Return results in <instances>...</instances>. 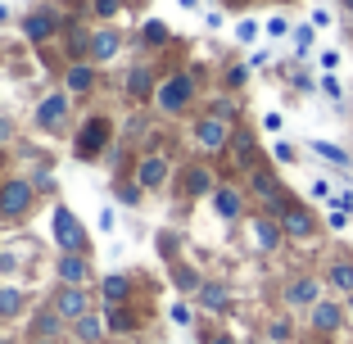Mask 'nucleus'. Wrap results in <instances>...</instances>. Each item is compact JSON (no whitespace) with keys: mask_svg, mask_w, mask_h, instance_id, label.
<instances>
[{"mask_svg":"<svg viewBox=\"0 0 353 344\" xmlns=\"http://www.w3.org/2000/svg\"><path fill=\"white\" fill-rule=\"evenodd\" d=\"M109 331H132V317L114 308V313H109Z\"/></svg>","mask_w":353,"mask_h":344,"instance_id":"nucleus-31","label":"nucleus"},{"mask_svg":"<svg viewBox=\"0 0 353 344\" xmlns=\"http://www.w3.org/2000/svg\"><path fill=\"white\" fill-rule=\"evenodd\" d=\"M181 5H186V10H195V5H199V0H181Z\"/></svg>","mask_w":353,"mask_h":344,"instance_id":"nucleus-41","label":"nucleus"},{"mask_svg":"<svg viewBox=\"0 0 353 344\" xmlns=\"http://www.w3.org/2000/svg\"><path fill=\"white\" fill-rule=\"evenodd\" d=\"M95 14H100V19H114V14H118V0H95Z\"/></svg>","mask_w":353,"mask_h":344,"instance_id":"nucleus-34","label":"nucleus"},{"mask_svg":"<svg viewBox=\"0 0 353 344\" xmlns=\"http://www.w3.org/2000/svg\"><path fill=\"white\" fill-rule=\"evenodd\" d=\"M190 95H195V77L176 73V77H168V82L154 91V105L163 109V114H181V109L190 105Z\"/></svg>","mask_w":353,"mask_h":344,"instance_id":"nucleus-1","label":"nucleus"},{"mask_svg":"<svg viewBox=\"0 0 353 344\" xmlns=\"http://www.w3.org/2000/svg\"><path fill=\"white\" fill-rule=\"evenodd\" d=\"M77 335H82V340L91 344V340H100V326H95L91 317H82V322H77Z\"/></svg>","mask_w":353,"mask_h":344,"instance_id":"nucleus-29","label":"nucleus"},{"mask_svg":"<svg viewBox=\"0 0 353 344\" xmlns=\"http://www.w3.org/2000/svg\"><path fill=\"white\" fill-rule=\"evenodd\" d=\"M86 272H91V267H86V259H77V254H68V259L59 263V276H63V281H68V285L86 281Z\"/></svg>","mask_w":353,"mask_h":344,"instance_id":"nucleus-16","label":"nucleus"},{"mask_svg":"<svg viewBox=\"0 0 353 344\" xmlns=\"http://www.w3.org/2000/svg\"><path fill=\"white\" fill-rule=\"evenodd\" d=\"M294 45H299V54L308 50V45H312V28H299V32H294Z\"/></svg>","mask_w":353,"mask_h":344,"instance_id":"nucleus-35","label":"nucleus"},{"mask_svg":"<svg viewBox=\"0 0 353 344\" xmlns=\"http://www.w3.org/2000/svg\"><path fill=\"white\" fill-rule=\"evenodd\" d=\"M86 290H77V285H63L59 290V299H54V313L59 317H86Z\"/></svg>","mask_w":353,"mask_h":344,"instance_id":"nucleus-8","label":"nucleus"},{"mask_svg":"<svg viewBox=\"0 0 353 344\" xmlns=\"http://www.w3.org/2000/svg\"><path fill=\"white\" fill-rule=\"evenodd\" d=\"M213 204H218L222 218H240V209H245V195H240L236 186H218V190H213Z\"/></svg>","mask_w":353,"mask_h":344,"instance_id":"nucleus-12","label":"nucleus"},{"mask_svg":"<svg viewBox=\"0 0 353 344\" xmlns=\"http://www.w3.org/2000/svg\"><path fill=\"white\" fill-rule=\"evenodd\" d=\"M136 177H141V186H163L168 177V159H141V168H136Z\"/></svg>","mask_w":353,"mask_h":344,"instance_id":"nucleus-14","label":"nucleus"},{"mask_svg":"<svg viewBox=\"0 0 353 344\" xmlns=\"http://www.w3.org/2000/svg\"><path fill=\"white\" fill-rule=\"evenodd\" d=\"M172 276H176V285H181V290H199V285H204L190 267H172Z\"/></svg>","mask_w":353,"mask_h":344,"instance_id":"nucleus-25","label":"nucleus"},{"mask_svg":"<svg viewBox=\"0 0 353 344\" xmlns=\"http://www.w3.org/2000/svg\"><path fill=\"white\" fill-rule=\"evenodd\" d=\"M91 50H95V59H109V54L118 50V37H114V32H100V37H95V45H91Z\"/></svg>","mask_w":353,"mask_h":344,"instance_id":"nucleus-22","label":"nucleus"},{"mask_svg":"<svg viewBox=\"0 0 353 344\" xmlns=\"http://www.w3.org/2000/svg\"><path fill=\"white\" fill-rule=\"evenodd\" d=\"M208 344H236V340H231V335H213V340H208Z\"/></svg>","mask_w":353,"mask_h":344,"instance_id":"nucleus-39","label":"nucleus"},{"mask_svg":"<svg viewBox=\"0 0 353 344\" xmlns=\"http://www.w3.org/2000/svg\"><path fill=\"white\" fill-rule=\"evenodd\" d=\"M63 109H68V100L63 95H50L41 109H37V118H41V127H59L63 123Z\"/></svg>","mask_w":353,"mask_h":344,"instance_id":"nucleus-15","label":"nucleus"},{"mask_svg":"<svg viewBox=\"0 0 353 344\" xmlns=\"http://www.w3.org/2000/svg\"><path fill=\"white\" fill-rule=\"evenodd\" d=\"M285 32H290V23H285V19H272L268 23V37H285Z\"/></svg>","mask_w":353,"mask_h":344,"instance_id":"nucleus-36","label":"nucleus"},{"mask_svg":"<svg viewBox=\"0 0 353 344\" xmlns=\"http://www.w3.org/2000/svg\"><path fill=\"white\" fill-rule=\"evenodd\" d=\"M104 299H109V303L127 299V276H109V281H104Z\"/></svg>","mask_w":353,"mask_h":344,"instance_id":"nucleus-23","label":"nucleus"},{"mask_svg":"<svg viewBox=\"0 0 353 344\" xmlns=\"http://www.w3.org/2000/svg\"><path fill=\"white\" fill-rule=\"evenodd\" d=\"M19 303H23V294H19V290H0V317L19 313Z\"/></svg>","mask_w":353,"mask_h":344,"instance_id":"nucleus-24","label":"nucleus"},{"mask_svg":"<svg viewBox=\"0 0 353 344\" xmlns=\"http://www.w3.org/2000/svg\"><path fill=\"white\" fill-rule=\"evenodd\" d=\"M254 240H259L263 254H276L281 245H285V231H281L276 218H254Z\"/></svg>","mask_w":353,"mask_h":344,"instance_id":"nucleus-7","label":"nucleus"},{"mask_svg":"<svg viewBox=\"0 0 353 344\" xmlns=\"http://www.w3.org/2000/svg\"><path fill=\"white\" fill-rule=\"evenodd\" d=\"M104 136H109V123H104V118H95V123H86L82 141H77V154H82V159H91L95 150L104 145Z\"/></svg>","mask_w":353,"mask_h":344,"instance_id":"nucleus-11","label":"nucleus"},{"mask_svg":"<svg viewBox=\"0 0 353 344\" xmlns=\"http://www.w3.org/2000/svg\"><path fill=\"white\" fill-rule=\"evenodd\" d=\"M231 145H236V163H254V159H259V141H254L250 132L231 136Z\"/></svg>","mask_w":353,"mask_h":344,"instance_id":"nucleus-17","label":"nucleus"},{"mask_svg":"<svg viewBox=\"0 0 353 344\" xmlns=\"http://www.w3.org/2000/svg\"><path fill=\"white\" fill-rule=\"evenodd\" d=\"M344 308H349V313H353V294H349V303H344Z\"/></svg>","mask_w":353,"mask_h":344,"instance_id":"nucleus-43","label":"nucleus"},{"mask_svg":"<svg viewBox=\"0 0 353 344\" xmlns=\"http://www.w3.org/2000/svg\"><path fill=\"white\" fill-rule=\"evenodd\" d=\"M50 32H54V14H32L28 19V37L32 41H46Z\"/></svg>","mask_w":353,"mask_h":344,"instance_id":"nucleus-18","label":"nucleus"},{"mask_svg":"<svg viewBox=\"0 0 353 344\" xmlns=\"http://www.w3.org/2000/svg\"><path fill=\"white\" fill-rule=\"evenodd\" d=\"M28 204H32V186H28V181H19V177H10V181H5V190H0V209L10 213V218H23Z\"/></svg>","mask_w":353,"mask_h":344,"instance_id":"nucleus-4","label":"nucleus"},{"mask_svg":"<svg viewBox=\"0 0 353 344\" xmlns=\"http://www.w3.org/2000/svg\"><path fill=\"white\" fill-rule=\"evenodd\" d=\"M317 299H322V281H317V276H294V281L285 285V303H290V308H312Z\"/></svg>","mask_w":353,"mask_h":344,"instance_id":"nucleus-5","label":"nucleus"},{"mask_svg":"<svg viewBox=\"0 0 353 344\" xmlns=\"http://www.w3.org/2000/svg\"><path fill=\"white\" fill-rule=\"evenodd\" d=\"M213 118L231 123V118H236V105H231V100H213Z\"/></svg>","mask_w":353,"mask_h":344,"instance_id":"nucleus-28","label":"nucleus"},{"mask_svg":"<svg viewBox=\"0 0 353 344\" xmlns=\"http://www.w3.org/2000/svg\"><path fill=\"white\" fill-rule=\"evenodd\" d=\"M199 303H204L208 313H227L231 294H227V285H218V281H204V285H199Z\"/></svg>","mask_w":353,"mask_h":344,"instance_id":"nucleus-13","label":"nucleus"},{"mask_svg":"<svg viewBox=\"0 0 353 344\" xmlns=\"http://www.w3.org/2000/svg\"><path fill=\"white\" fill-rule=\"evenodd\" d=\"M272 154H276V163H294V145H285V141H276Z\"/></svg>","mask_w":353,"mask_h":344,"instance_id":"nucleus-30","label":"nucleus"},{"mask_svg":"<svg viewBox=\"0 0 353 344\" xmlns=\"http://www.w3.org/2000/svg\"><path fill=\"white\" fill-rule=\"evenodd\" d=\"M208 186H213V177H208L204 168H190V172H186V190H190V195H204Z\"/></svg>","mask_w":353,"mask_h":344,"instance_id":"nucleus-21","label":"nucleus"},{"mask_svg":"<svg viewBox=\"0 0 353 344\" xmlns=\"http://www.w3.org/2000/svg\"><path fill=\"white\" fill-rule=\"evenodd\" d=\"M272 340H290V322H272Z\"/></svg>","mask_w":353,"mask_h":344,"instance_id":"nucleus-38","label":"nucleus"},{"mask_svg":"<svg viewBox=\"0 0 353 344\" xmlns=\"http://www.w3.org/2000/svg\"><path fill=\"white\" fill-rule=\"evenodd\" d=\"M54 236H59L63 250H77L82 245V227H77V218L68 209H54Z\"/></svg>","mask_w":353,"mask_h":344,"instance_id":"nucleus-9","label":"nucleus"},{"mask_svg":"<svg viewBox=\"0 0 353 344\" xmlns=\"http://www.w3.org/2000/svg\"><path fill=\"white\" fill-rule=\"evenodd\" d=\"M54 326H59V322H54L50 313H41V322H37V331H41V335H54Z\"/></svg>","mask_w":353,"mask_h":344,"instance_id":"nucleus-37","label":"nucleus"},{"mask_svg":"<svg viewBox=\"0 0 353 344\" xmlns=\"http://www.w3.org/2000/svg\"><path fill=\"white\" fill-rule=\"evenodd\" d=\"M340 5H344V10H349V14H353V0H340Z\"/></svg>","mask_w":353,"mask_h":344,"instance_id":"nucleus-42","label":"nucleus"},{"mask_svg":"<svg viewBox=\"0 0 353 344\" xmlns=\"http://www.w3.org/2000/svg\"><path fill=\"white\" fill-rule=\"evenodd\" d=\"M5 136H10V123H5V118H0V141H5Z\"/></svg>","mask_w":353,"mask_h":344,"instance_id":"nucleus-40","label":"nucleus"},{"mask_svg":"<svg viewBox=\"0 0 353 344\" xmlns=\"http://www.w3.org/2000/svg\"><path fill=\"white\" fill-rule=\"evenodd\" d=\"M195 141L204 150H227V123H222V118H213V114L199 118V123H195Z\"/></svg>","mask_w":353,"mask_h":344,"instance_id":"nucleus-6","label":"nucleus"},{"mask_svg":"<svg viewBox=\"0 0 353 344\" xmlns=\"http://www.w3.org/2000/svg\"><path fill=\"white\" fill-rule=\"evenodd\" d=\"M344 326V303H335V299H317L312 303V331L317 335H335Z\"/></svg>","mask_w":353,"mask_h":344,"instance_id":"nucleus-3","label":"nucleus"},{"mask_svg":"<svg viewBox=\"0 0 353 344\" xmlns=\"http://www.w3.org/2000/svg\"><path fill=\"white\" fill-rule=\"evenodd\" d=\"M236 37H240V41H254V37H259V23H250V19H245V23L236 28Z\"/></svg>","mask_w":353,"mask_h":344,"instance_id":"nucleus-33","label":"nucleus"},{"mask_svg":"<svg viewBox=\"0 0 353 344\" xmlns=\"http://www.w3.org/2000/svg\"><path fill=\"white\" fill-rule=\"evenodd\" d=\"M276 222H281V231H285V240H308L312 231H317V213H312L308 204H290Z\"/></svg>","mask_w":353,"mask_h":344,"instance_id":"nucleus-2","label":"nucleus"},{"mask_svg":"<svg viewBox=\"0 0 353 344\" xmlns=\"http://www.w3.org/2000/svg\"><path fill=\"white\" fill-rule=\"evenodd\" d=\"M326 227H331V231H344V227H349V213L331 209V213H326Z\"/></svg>","mask_w":353,"mask_h":344,"instance_id":"nucleus-32","label":"nucleus"},{"mask_svg":"<svg viewBox=\"0 0 353 344\" xmlns=\"http://www.w3.org/2000/svg\"><path fill=\"white\" fill-rule=\"evenodd\" d=\"M312 154H322V159H331V163H340V168H349V150H340V145H331V141H312Z\"/></svg>","mask_w":353,"mask_h":344,"instance_id":"nucleus-20","label":"nucleus"},{"mask_svg":"<svg viewBox=\"0 0 353 344\" xmlns=\"http://www.w3.org/2000/svg\"><path fill=\"white\" fill-rule=\"evenodd\" d=\"M127 91H132L136 100L154 91V77H150V68H132V77H127Z\"/></svg>","mask_w":353,"mask_h":344,"instance_id":"nucleus-19","label":"nucleus"},{"mask_svg":"<svg viewBox=\"0 0 353 344\" xmlns=\"http://www.w3.org/2000/svg\"><path fill=\"white\" fill-rule=\"evenodd\" d=\"M68 86H73V91H82V86H91V68H82V63H77L73 73H68Z\"/></svg>","mask_w":353,"mask_h":344,"instance_id":"nucleus-26","label":"nucleus"},{"mask_svg":"<svg viewBox=\"0 0 353 344\" xmlns=\"http://www.w3.org/2000/svg\"><path fill=\"white\" fill-rule=\"evenodd\" d=\"M145 41L150 45H163L168 41V28H163V23H145Z\"/></svg>","mask_w":353,"mask_h":344,"instance_id":"nucleus-27","label":"nucleus"},{"mask_svg":"<svg viewBox=\"0 0 353 344\" xmlns=\"http://www.w3.org/2000/svg\"><path fill=\"white\" fill-rule=\"evenodd\" d=\"M326 285L340 290V294H353V259H335L326 267Z\"/></svg>","mask_w":353,"mask_h":344,"instance_id":"nucleus-10","label":"nucleus"}]
</instances>
